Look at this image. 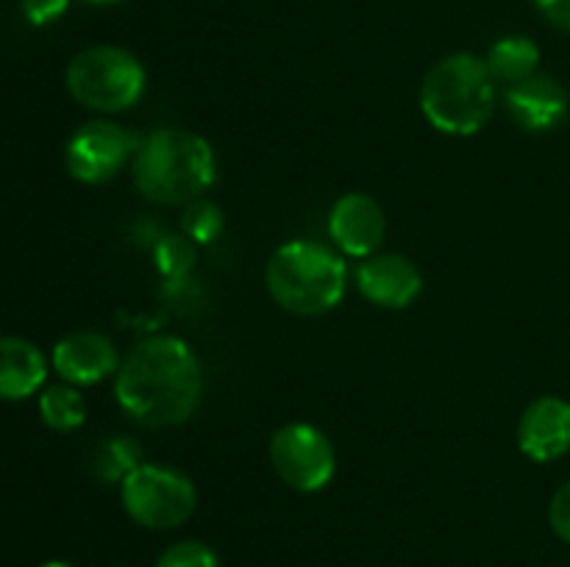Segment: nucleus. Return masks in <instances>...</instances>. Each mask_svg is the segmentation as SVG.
Wrapping results in <instances>:
<instances>
[{"instance_id":"17","label":"nucleus","mask_w":570,"mask_h":567,"mask_svg":"<svg viewBox=\"0 0 570 567\" xmlns=\"http://www.w3.org/2000/svg\"><path fill=\"white\" fill-rule=\"evenodd\" d=\"M139 465H142V450H139V445L128 437L106 439L104 445H98V450H95L92 456L95 476L104 478V481L120 484L122 478L131 470H137Z\"/></svg>"},{"instance_id":"6","label":"nucleus","mask_w":570,"mask_h":567,"mask_svg":"<svg viewBox=\"0 0 570 567\" xmlns=\"http://www.w3.org/2000/svg\"><path fill=\"white\" fill-rule=\"evenodd\" d=\"M120 504L137 526L167 531L184 526L195 515L198 487L176 467L142 461L120 481Z\"/></svg>"},{"instance_id":"5","label":"nucleus","mask_w":570,"mask_h":567,"mask_svg":"<svg viewBox=\"0 0 570 567\" xmlns=\"http://www.w3.org/2000/svg\"><path fill=\"white\" fill-rule=\"evenodd\" d=\"M145 67L120 44H92L78 50L65 72L67 92L83 109L98 115H120L134 109L145 92Z\"/></svg>"},{"instance_id":"11","label":"nucleus","mask_w":570,"mask_h":567,"mask_svg":"<svg viewBox=\"0 0 570 567\" xmlns=\"http://www.w3.org/2000/svg\"><path fill=\"white\" fill-rule=\"evenodd\" d=\"M120 361L117 345L106 334L89 328L67 334L53 345V370L72 387L100 384L104 378L115 376Z\"/></svg>"},{"instance_id":"3","label":"nucleus","mask_w":570,"mask_h":567,"mask_svg":"<svg viewBox=\"0 0 570 567\" xmlns=\"http://www.w3.org/2000/svg\"><path fill=\"white\" fill-rule=\"evenodd\" d=\"M271 298L284 311L317 317L337 309L348 287V265L340 250L315 239H289L273 250L265 267Z\"/></svg>"},{"instance_id":"24","label":"nucleus","mask_w":570,"mask_h":567,"mask_svg":"<svg viewBox=\"0 0 570 567\" xmlns=\"http://www.w3.org/2000/svg\"><path fill=\"white\" fill-rule=\"evenodd\" d=\"M39 567H72V565H67V561H45V565Z\"/></svg>"},{"instance_id":"23","label":"nucleus","mask_w":570,"mask_h":567,"mask_svg":"<svg viewBox=\"0 0 570 567\" xmlns=\"http://www.w3.org/2000/svg\"><path fill=\"white\" fill-rule=\"evenodd\" d=\"M81 3H92V6H115V3H122V0H81Z\"/></svg>"},{"instance_id":"7","label":"nucleus","mask_w":570,"mask_h":567,"mask_svg":"<svg viewBox=\"0 0 570 567\" xmlns=\"http://www.w3.org/2000/svg\"><path fill=\"white\" fill-rule=\"evenodd\" d=\"M271 465L295 493H321L337 472V454L326 434L312 422H287L271 437Z\"/></svg>"},{"instance_id":"20","label":"nucleus","mask_w":570,"mask_h":567,"mask_svg":"<svg viewBox=\"0 0 570 567\" xmlns=\"http://www.w3.org/2000/svg\"><path fill=\"white\" fill-rule=\"evenodd\" d=\"M67 9H70V0H20L22 17L37 28L61 20Z\"/></svg>"},{"instance_id":"2","label":"nucleus","mask_w":570,"mask_h":567,"mask_svg":"<svg viewBox=\"0 0 570 567\" xmlns=\"http://www.w3.org/2000/svg\"><path fill=\"white\" fill-rule=\"evenodd\" d=\"M131 176L145 200L161 206L193 203L215 183V150L187 128H156L137 145Z\"/></svg>"},{"instance_id":"10","label":"nucleus","mask_w":570,"mask_h":567,"mask_svg":"<svg viewBox=\"0 0 570 567\" xmlns=\"http://www.w3.org/2000/svg\"><path fill=\"white\" fill-rule=\"evenodd\" d=\"M356 289L382 309H406L423 292V276L410 256L373 253L356 267Z\"/></svg>"},{"instance_id":"21","label":"nucleus","mask_w":570,"mask_h":567,"mask_svg":"<svg viewBox=\"0 0 570 567\" xmlns=\"http://www.w3.org/2000/svg\"><path fill=\"white\" fill-rule=\"evenodd\" d=\"M549 523L562 543H570V481L562 484L549 504Z\"/></svg>"},{"instance_id":"15","label":"nucleus","mask_w":570,"mask_h":567,"mask_svg":"<svg viewBox=\"0 0 570 567\" xmlns=\"http://www.w3.org/2000/svg\"><path fill=\"white\" fill-rule=\"evenodd\" d=\"M484 64L495 83L512 87L538 72L540 48L523 33H512V37H501L499 42H493V48L484 56Z\"/></svg>"},{"instance_id":"9","label":"nucleus","mask_w":570,"mask_h":567,"mask_svg":"<svg viewBox=\"0 0 570 567\" xmlns=\"http://www.w3.org/2000/svg\"><path fill=\"white\" fill-rule=\"evenodd\" d=\"M387 233L382 203L367 192H345L328 211V237L343 256L367 259L376 253Z\"/></svg>"},{"instance_id":"13","label":"nucleus","mask_w":570,"mask_h":567,"mask_svg":"<svg viewBox=\"0 0 570 567\" xmlns=\"http://www.w3.org/2000/svg\"><path fill=\"white\" fill-rule=\"evenodd\" d=\"M504 103L515 126L529 133L554 131L568 115V92L557 78L529 76L527 81L512 83L504 94Z\"/></svg>"},{"instance_id":"19","label":"nucleus","mask_w":570,"mask_h":567,"mask_svg":"<svg viewBox=\"0 0 570 567\" xmlns=\"http://www.w3.org/2000/svg\"><path fill=\"white\" fill-rule=\"evenodd\" d=\"M154 567H220L215 550L198 539H184V543L170 545L165 554L156 559Z\"/></svg>"},{"instance_id":"1","label":"nucleus","mask_w":570,"mask_h":567,"mask_svg":"<svg viewBox=\"0 0 570 567\" xmlns=\"http://www.w3.org/2000/svg\"><path fill=\"white\" fill-rule=\"evenodd\" d=\"M204 372L195 350L173 334L142 339L122 356L115 398L128 417L148 428H173L195 415Z\"/></svg>"},{"instance_id":"22","label":"nucleus","mask_w":570,"mask_h":567,"mask_svg":"<svg viewBox=\"0 0 570 567\" xmlns=\"http://www.w3.org/2000/svg\"><path fill=\"white\" fill-rule=\"evenodd\" d=\"M534 9L549 26L570 31V0H534Z\"/></svg>"},{"instance_id":"4","label":"nucleus","mask_w":570,"mask_h":567,"mask_svg":"<svg viewBox=\"0 0 570 567\" xmlns=\"http://www.w3.org/2000/svg\"><path fill=\"white\" fill-rule=\"evenodd\" d=\"M495 106V81L484 59L451 53L426 72L421 111L429 126L449 137H473L488 126Z\"/></svg>"},{"instance_id":"14","label":"nucleus","mask_w":570,"mask_h":567,"mask_svg":"<svg viewBox=\"0 0 570 567\" xmlns=\"http://www.w3.org/2000/svg\"><path fill=\"white\" fill-rule=\"evenodd\" d=\"M48 359L22 337H0V400H26L42 389Z\"/></svg>"},{"instance_id":"8","label":"nucleus","mask_w":570,"mask_h":567,"mask_svg":"<svg viewBox=\"0 0 570 567\" xmlns=\"http://www.w3.org/2000/svg\"><path fill=\"white\" fill-rule=\"evenodd\" d=\"M137 139L111 120H89L76 128L65 148V165L76 181L106 183L137 153Z\"/></svg>"},{"instance_id":"16","label":"nucleus","mask_w":570,"mask_h":567,"mask_svg":"<svg viewBox=\"0 0 570 567\" xmlns=\"http://www.w3.org/2000/svg\"><path fill=\"white\" fill-rule=\"evenodd\" d=\"M39 415L53 431H76L87 420V400L72 384H50L39 395Z\"/></svg>"},{"instance_id":"12","label":"nucleus","mask_w":570,"mask_h":567,"mask_svg":"<svg viewBox=\"0 0 570 567\" xmlns=\"http://www.w3.org/2000/svg\"><path fill=\"white\" fill-rule=\"evenodd\" d=\"M518 448L532 461H554L570 450V404L557 395L534 398L518 420Z\"/></svg>"},{"instance_id":"18","label":"nucleus","mask_w":570,"mask_h":567,"mask_svg":"<svg viewBox=\"0 0 570 567\" xmlns=\"http://www.w3.org/2000/svg\"><path fill=\"white\" fill-rule=\"evenodd\" d=\"M187 215H184V231L189 233V239L195 242H212L217 233L223 231V215L215 203L198 198L193 203H187Z\"/></svg>"}]
</instances>
